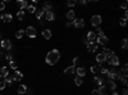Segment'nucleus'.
<instances>
[{
    "label": "nucleus",
    "mask_w": 128,
    "mask_h": 95,
    "mask_svg": "<svg viewBox=\"0 0 128 95\" xmlns=\"http://www.w3.org/2000/svg\"><path fill=\"white\" fill-rule=\"evenodd\" d=\"M59 58H60V53H59V50L54 49V50L49 51V54L46 55V63H47L49 66H54V64L58 63Z\"/></svg>",
    "instance_id": "obj_1"
},
{
    "label": "nucleus",
    "mask_w": 128,
    "mask_h": 95,
    "mask_svg": "<svg viewBox=\"0 0 128 95\" xmlns=\"http://www.w3.org/2000/svg\"><path fill=\"white\" fill-rule=\"evenodd\" d=\"M24 32L28 35V37H36V35H37V31L34 26H28L26 30H24Z\"/></svg>",
    "instance_id": "obj_2"
},
{
    "label": "nucleus",
    "mask_w": 128,
    "mask_h": 95,
    "mask_svg": "<svg viewBox=\"0 0 128 95\" xmlns=\"http://www.w3.org/2000/svg\"><path fill=\"white\" fill-rule=\"evenodd\" d=\"M106 60H108V63H109L110 66H114V67H117V66H119V59H118V57H115V55H111V57H109Z\"/></svg>",
    "instance_id": "obj_3"
},
{
    "label": "nucleus",
    "mask_w": 128,
    "mask_h": 95,
    "mask_svg": "<svg viewBox=\"0 0 128 95\" xmlns=\"http://www.w3.org/2000/svg\"><path fill=\"white\" fill-rule=\"evenodd\" d=\"M91 24L92 26H95V27H99L101 24V17L100 15H94V17L91 18Z\"/></svg>",
    "instance_id": "obj_4"
},
{
    "label": "nucleus",
    "mask_w": 128,
    "mask_h": 95,
    "mask_svg": "<svg viewBox=\"0 0 128 95\" xmlns=\"http://www.w3.org/2000/svg\"><path fill=\"white\" fill-rule=\"evenodd\" d=\"M0 44H1V48L5 49V50H10V49H12L10 40H1V41H0Z\"/></svg>",
    "instance_id": "obj_5"
},
{
    "label": "nucleus",
    "mask_w": 128,
    "mask_h": 95,
    "mask_svg": "<svg viewBox=\"0 0 128 95\" xmlns=\"http://www.w3.org/2000/svg\"><path fill=\"white\" fill-rule=\"evenodd\" d=\"M73 26L76 27V28H82V27L85 26V21H83V19H81V18L74 19V21H73Z\"/></svg>",
    "instance_id": "obj_6"
},
{
    "label": "nucleus",
    "mask_w": 128,
    "mask_h": 95,
    "mask_svg": "<svg viewBox=\"0 0 128 95\" xmlns=\"http://www.w3.org/2000/svg\"><path fill=\"white\" fill-rule=\"evenodd\" d=\"M96 41H97V44H100V45H106L108 44V37L104 35V36H99V37L96 39Z\"/></svg>",
    "instance_id": "obj_7"
},
{
    "label": "nucleus",
    "mask_w": 128,
    "mask_h": 95,
    "mask_svg": "<svg viewBox=\"0 0 128 95\" xmlns=\"http://www.w3.org/2000/svg\"><path fill=\"white\" fill-rule=\"evenodd\" d=\"M76 72H77V76L78 77H83L86 75V68L85 67H78L76 69Z\"/></svg>",
    "instance_id": "obj_8"
},
{
    "label": "nucleus",
    "mask_w": 128,
    "mask_h": 95,
    "mask_svg": "<svg viewBox=\"0 0 128 95\" xmlns=\"http://www.w3.org/2000/svg\"><path fill=\"white\" fill-rule=\"evenodd\" d=\"M86 40L90 41V43H92V41L96 40V35H95V32H94V31H90L88 34H87V37H86Z\"/></svg>",
    "instance_id": "obj_9"
},
{
    "label": "nucleus",
    "mask_w": 128,
    "mask_h": 95,
    "mask_svg": "<svg viewBox=\"0 0 128 95\" xmlns=\"http://www.w3.org/2000/svg\"><path fill=\"white\" fill-rule=\"evenodd\" d=\"M45 17H46V21H54V18H55V15H54V13H53L51 10H49V12H45Z\"/></svg>",
    "instance_id": "obj_10"
},
{
    "label": "nucleus",
    "mask_w": 128,
    "mask_h": 95,
    "mask_svg": "<svg viewBox=\"0 0 128 95\" xmlns=\"http://www.w3.org/2000/svg\"><path fill=\"white\" fill-rule=\"evenodd\" d=\"M87 49H88V51H90V53L96 51V50H97V44H95V43H90V44L87 45Z\"/></svg>",
    "instance_id": "obj_11"
},
{
    "label": "nucleus",
    "mask_w": 128,
    "mask_h": 95,
    "mask_svg": "<svg viewBox=\"0 0 128 95\" xmlns=\"http://www.w3.org/2000/svg\"><path fill=\"white\" fill-rule=\"evenodd\" d=\"M13 78H14V81H20L23 78V75H22V72H19L15 69V72H14V75H13Z\"/></svg>",
    "instance_id": "obj_12"
},
{
    "label": "nucleus",
    "mask_w": 128,
    "mask_h": 95,
    "mask_svg": "<svg viewBox=\"0 0 128 95\" xmlns=\"http://www.w3.org/2000/svg\"><path fill=\"white\" fill-rule=\"evenodd\" d=\"M96 60L99 62V64H100V63H104V62H106V57L102 54V53H100V54L96 55Z\"/></svg>",
    "instance_id": "obj_13"
},
{
    "label": "nucleus",
    "mask_w": 128,
    "mask_h": 95,
    "mask_svg": "<svg viewBox=\"0 0 128 95\" xmlns=\"http://www.w3.org/2000/svg\"><path fill=\"white\" fill-rule=\"evenodd\" d=\"M74 71H76V67L74 66H69L68 68L64 69V73L65 75H72V73H74Z\"/></svg>",
    "instance_id": "obj_14"
},
{
    "label": "nucleus",
    "mask_w": 128,
    "mask_h": 95,
    "mask_svg": "<svg viewBox=\"0 0 128 95\" xmlns=\"http://www.w3.org/2000/svg\"><path fill=\"white\" fill-rule=\"evenodd\" d=\"M102 54L106 57V59H108L109 57L114 55V51H113V50H110V49H108V48H105V49H104V51H102Z\"/></svg>",
    "instance_id": "obj_15"
},
{
    "label": "nucleus",
    "mask_w": 128,
    "mask_h": 95,
    "mask_svg": "<svg viewBox=\"0 0 128 95\" xmlns=\"http://www.w3.org/2000/svg\"><path fill=\"white\" fill-rule=\"evenodd\" d=\"M4 78H5V80H4V82H5V85H12V84H13V82H14V78H13V76H9V75H8L7 77H4Z\"/></svg>",
    "instance_id": "obj_16"
},
{
    "label": "nucleus",
    "mask_w": 128,
    "mask_h": 95,
    "mask_svg": "<svg viewBox=\"0 0 128 95\" xmlns=\"http://www.w3.org/2000/svg\"><path fill=\"white\" fill-rule=\"evenodd\" d=\"M26 91H27L26 85H19V86H18V89H17V93H18V94H24Z\"/></svg>",
    "instance_id": "obj_17"
},
{
    "label": "nucleus",
    "mask_w": 128,
    "mask_h": 95,
    "mask_svg": "<svg viewBox=\"0 0 128 95\" xmlns=\"http://www.w3.org/2000/svg\"><path fill=\"white\" fill-rule=\"evenodd\" d=\"M8 76V67H1L0 68V77H7Z\"/></svg>",
    "instance_id": "obj_18"
},
{
    "label": "nucleus",
    "mask_w": 128,
    "mask_h": 95,
    "mask_svg": "<svg viewBox=\"0 0 128 95\" xmlns=\"http://www.w3.org/2000/svg\"><path fill=\"white\" fill-rule=\"evenodd\" d=\"M35 14H36V18H37V19H41V17L45 14V10H44V9H39V10L36 9Z\"/></svg>",
    "instance_id": "obj_19"
},
{
    "label": "nucleus",
    "mask_w": 128,
    "mask_h": 95,
    "mask_svg": "<svg viewBox=\"0 0 128 95\" xmlns=\"http://www.w3.org/2000/svg\"><path fill=\"white\" fill-rule=\"evenodd\" d=\"M42 36H44L46 40H49V39L51 37V31H50V30H44V31H42Z\"/></svg>",
    "instance_id": "obj_20"
},
{
    "label": "nucleus",
    "mask_w": 128,
    "mask_h": 95,
    "mask_svg": "<svg viewBox=\"0 0 128 95\" xmlns=\"http://www.w3.org/2000/svg\"><path fill=\"white\" fill-rule=\"evenodd\" d=\"M18 7L20 8V9H24V8H27V5H28V4H27V1H24V0H18Z\"/></svg>",
    "instance_id": "obj_21"
},
{
    "label": "nucleus",
    "mask_w": 128,
    "mask_h": 95,
    "mask_svg": "<svg viewBox=\"0 0 128 95\" xmlns=\"http://www.w3.org/2000/svg\"><path fill=\"white\" fill-rule=\"evenodd\" d=\"M1 19L4 21V22H10L12 21V14H3Z\"/></svg>",
    "instance_id": "obj_22"
},
{
    "label": "nucleus",
    "mask_w": 128,
    "mask_h": 95,
    "mask_svg": "<svg viewBox=\"0 0 128 95\" xmlns=\"http://www.w3.org/2000/svg\"><path fill=\"white\" fill-rule=\"evenodd\" d=\"M24 34H26V32H24V30H18L17 32H15V37H17V39H22Z\"/></svg>",
    "instance_id": "obj_23"
},
{
    "label": "nucleus",
    "mask_w": 128,
    "mask_h": 95,
    "mask_svg": "<svg viewBox=\"0 0 128 95\" xmlns=\"http://www.w3.org/2000/svg\"><path fill=\"white\" fill-rule=\"evenodd\" d=\"M67 18L69 21H74V10H69L67 13Z\"/></svg>",
    "instance_id": "obj_24"
},
{
    "label": "nucleus",
    "mask_w": 128,
    "mask_h": 95,
    "mask_svg": "<svg viewBox=\"0 0 128 95\" xmlns=\"http://www.w3.org/2000/svg\"><path fill=\"white\" fill-rule=\"evenodd\" d=\"M74 82H76V85H77V86H81L83 81H82V77H78V76H77L76 78H74Z\"/></svg>",
    "instance_id": "obj_25"
},
{
    "label": "nucleus",
    "mask_w": 128,
    "mask_h": 95,
    "mask_svg": "<svg viewBox=\"0 0 128 95\" xmlns=\"http://www.w3.org/2000/svg\"><path fill=\"white\" fill-rule=\"evenodd\" d=\"M27 10H28V13H35L36 8H35V5H27Z\"/></svg>",
    "instance_id": "obj_26"
},
{
    "label": "nucleus",
    "mask_w": 128,
    "mask_h": 95,
    "mask_svg": "<svg viewBox=\"0 0 128 95\" xmlns=\"http://www.w3.org/2000/svg\"><path fill=\"white\" fill-rule=\"evenodd\" d=\"M17 17H18V19H19V21H22V19L24 18V12H23V10H18Z\"/></svg>",
    "instance_id": "obj_27"
},
{
    "label": "nucleus",
    "mask_w": 128,
    "mask_h": 95,
    "mask_svg": "<svg viewBox=\"0 0 128 95\" xmlns=\"http://www.w3.org/2000/svg\"><path fill=\"white\" fill-rule=\"evenodd\" d=\"M121 46L123 50H127V39H123L122 43H121Z\"/></svg>",
    "instance_id": "obj_28"
},
{
    "label": "nucleus",
    "mask_w": 128,
    "mask_h": 95,
    "mask_svg": "<svg viewBox=\"0 0 128 95\" xmlns=\"http://www.w3.org/2000/svg\"><path fill=\"white\" fill-rule=\"evenodd\" d=\"M119 80H122L123 85H127V75H124V73H123V75L119 77Z\"/></svg>",
    "instance_id": "obj_29"
},
{
    "label": "nucleus",
    "mask_w": 128,
    "mask_h": 95,
    "mask_svg": "<svg viewBox=\"0 0 128 95\" xmlns=\"http://www.w3.org/2000/svg\"><path fill=\"white\" fill-rule=\"evenodd\" d=\"M94 82H95L96 85H102V84H104V82H102V80H101V78H99V77H95V78H94Z\"/></svg>",
    "instance_id": "obj_30"
},
{
    "label": "nucleus",
    "mask_w": 128,
    "mask_h": 95,
    "mask_svg": "<svg viewBox=\"0 0 128 95\" xmlns=\"http://www.w3.org/2000/svg\"><path fill=\"white\" fill-rule=\"evenodd\" d=\"M109 88H110L111 90H115V88H117V85H115V82H114V81L109 80Z\"/></svg>",
    "instance_id": "obj_31"
},
{
    "label": "nucleus",
    "mask_w": 128,
    "mask_h": 95,
    "mask_svg": "<svg viewBox=\"0 0 128 95\" xmlns=\"http://www.w3.org/2000/svg\"><path fill=\"white\" fill-rule=\"evenodd\" d=\"M50 9H51V4H50V3H46V4L44 5V10H45V12H49Z\"/></svg>",
    "instance_id": "obj_32"
},
{
    "label": "nucleus",
    "mask_w": 128,
    "mask_h": 95,
    "mask_svg": "<svg viewBox=\"0 0 128 95\" xmlns=\"http://www.w3.org/2000/svg\"><path fill=\"white\" fill-rule=\"evenodd\" d=\"M97 71H100V66H94V67H91V72L92 73H96Z\"/></svg>",
    "instance_id": "obj_33"
},
{
    "label": "nucleus",
    "mask_w": 128,
    "mask_h": 95,
    "mask_svg": "<svg viewBox=\"0 0 128 95\" xmlns=\"http://www.w3.org/2000/svg\"><path fill=\"white\" fill-rule=\"evenodd\" d=\"M105 89H106V86H105L104 84H102V85H100V89H97V90H99V93H100V94L102 95V93L105 91Z\"/></svg>",
    "instance_id": "obj_34"
},
{
    "label": "nucleus",
    "mask_w": 128,
    "mask_h": 95,
    "mask_svg": "<svg viewBox=\"0 0 128 95\" xmlns=\"http://www.w3.org/2000/svg\"><path fill=\"white\" fill-rule=\"evenodd\" d=\"M100 72L102 73V75H105V76L109 75V69H106V68H100Z\"/></svg>",
    "instance_id": "obj_35"
},
{
    "label": "nucleus",
    "mask_w": 128,
    "mask_h": 95,
    "mask_svg": "<svg viewBox=\"0 0 128 95\" xmlns=\"http://www.w3.org/2000/svg\"><path fill=\"white\" fill-rule=\"evenodd\" d=\"M95 35H97V37H99V36H104V32H102L101 28H97V30H96V34H95Z\"/></svg>",
    "instance_id": "obj_36"
},
{
    "label": "nucleus",
    "mask_w": 128,
    "mask_h": 95,
    "mask_svg": "<svg viewBox=\"0 0 128 95\" xmlns=\"http://www.w3.org/2000/svg\"><path fill=\"white\" fill-rule=\"evenodd\" d=\"M9 66H10V68H12V69H17V63H15L14 60H12Z\"/></svg>",
    "instance_id": "obj_37"
},
{
    "label": "nucleus",
    "mask_w": 128,
    "mask_h": 95,
    "mask_svg": "<svg viewBox=\"0 0 128 95\" xmlns=\"http://www.w3.org/2000/svg\"><path fill=\"white\" fill-rule=\"evenodd\" d=\"M119 23H121V26H122V27H126V24H127V19H126V18H122Z\"/></svg>",
    "instance_id": "obj_38"
},
{
    "label": "nucleus",
    "mask_w": 128,
    "mask_h": 95,
    "mask_svg": "<svg viewBox=\"0 0 128 95\" xmlns=\"http://www.w3.org/2000/svg\"><path fill=\"white\" fill-rule=\"evenodd\" d=\"M127 71H128V66L124 64V66H123V68H122V72L124 73V75H127Z\"/></svg>",
    "instance_id": "obj_39"
},
{
    "label": "nucleus",
    "mask_w": 128,
    "mask_h": 95,
    "mask_svg": "<svg viewBox=\"0 0 128 95\" xmlns=\"http://www.w3.org/2000/svg\"><path fill=\"white\" fill-rule=\"evenodd\" d=\"M5 86H7L5 82H4V81H0V90H3L4 88H5Z\"/></svg>",
    "instance_id": "obj_40"
},
{
    "label": "nucleus",
    "mask_w": 128,
    "mask_h": 95,
    "mask_svg": "<svg viewBox=\"0 0 128 95\" xmlns=\"http://www.w3.org/2000/svg\"><path fill=\"white\" fill-rule=\"evenodd\" d=\"M77 5V1H68V7H74Z\"/></svg>",
    "instance_id": "obj_41"
},
{
    "label": "nucleus",
    "mask_w": 128,
    "mask_h": 95,
    "mask_svg": "<svg viewBox=\"0 0 128 95\" xmlns=\"http://www.w3.org/2000/svg\"><path fill=\"white\" fill-rule=\"evenodd\" d=\"M78 62H80V58H78V57H76V58L73 59V66H76V64L78 63Z\"/></svg>",
    "instance_id": "obj_42"
},
{
    "label": "nucleus",
    "mask_w": 128,
    "mask_h": 95,
    "mask_svg": "<svg viewBox=\"0 0 128 95\" xmlns=\"http://www.w3.org/2000/svg\"><path fill=\"white\" fill-rule=\"evenodd\" d=\"M121 7H122L124 10H126V9H127V1H123V3L121 4Z\"/></svg>",
    "instance_id": "obj_43"
},
{
    "label": "nucleus",
    "mask_w": 128,
    "mask_h": 95,
    "mask_svg": "<svg viewBox=\"0 0 128 95\" xmlns=\"http://www.w3.org/2000/svg\"><path fill=\"white\" fill-rule=\"evenodd\" d=\"M5 8V3H0V10H4Z\"/></svg>",
    "instance_id": "obj_44"
},
{
    "label": "nucleus",
    "mask_w": 128,
    "mask_h": 95,
    "mask_svg": "<svg viewBox=\"0 0 128 95\" xmlns=\"http://www.w3.org/2000/svg\"><path fill=\"white\" fill-rule=\"evenodd\" d=\"M5 58H7V60H9V62H12V60H13V58H12V55H10V54H8Z\"/></svg>",
    "instance_id": "obj_45"
},
{
    "label": "nucleus",
    "mask_w": 128,
    "mask_h": 95,
    "mask_svg": "<svg viewBox=\"0 0 128 95\" xmlns=\"http://www.w3.org/2000/svg\"><path fill=\"white\" fill-rule=\"evenodd\" d=\"M92 94H94V95H101L100 93H99V90H97V89H95L94 91H92Z\"/></svg>",
    "instance_id": "obj_46"
},
{
    "label": "nucleus",
    "mask_w": 128,
    "mask_h": 95,
    "mask_svg": "<svg viewBox=\"0 0 128 95\" xmlns=\"http://www.w3.org/2000/svg\"><path fill=\"white\" fill-rule=\"evenodd\" d=\"M122 94L123 95H128V91H127V89L124 88V89H123V91H122Z\"/></svg>",
    "instance_id": "obj_47"
},
{
    "label": "nucleus",
    "mask_w": 128,
    "mask_h": 95,
    "mask_svg": "<svg viewBox=\"0 0 128 95\" xmlns=\"http://www.w3.org/2000/svg\"><path fill=\"white\" fill-rule=\"evenodd\" d=\"M72 24H73V22H68V23H67V27H71Z\"/></svg>",
    "instance_id": "obj_48"
},
{
    "label": "nucleus",
    "mask_w": 128,
    "mask_h": 95,
    "mask_svg": "<svg viewBox=\"0 0 128 95\" xmlns=\"http://www.w3.org/2000/svg\"><path fill=\"white\" fill-rule=\"evenodd\" d=\"M83 43H85L86 45H88V44H90V41H87V40H86V39H85V40H83Z\"/></svg>",
    "instance_id": "obj_49"
},
{
    "label": "nucleus",
    "mask_w": 128,
    "mask_h": 95,
    "mask_svg": "<svg viewBox=\"0 0 128 95\" xmlns=\"http://www.w3.org/2000/svg\"><path fill=\"white\" fill-rule=\"evenodd\" d=\"M113 95H119V93H113Z\"/></svg>",
    "instance_id": "obj_50"
},
{
    "label": "nucleus",
    "mask_w": 128,
    "mask_h": 95,
    "mask_svg": "<svg viewBox=\"0 0 128 95\" xmlns=\"http://www.w3.org/2000/svg\"><path fill=\"white\" fill-rule=\"evenodd\" d=\"M0 48H1V44H0Z\"/></svg>",
    "instance_id": "obj_51"
},
{
    "label": "nucleus",
    "mask_w": 128,
    "mask_h": 95,
    "mask_svg": "<svg viewBox=\"0 0 128 95\" xmlns=\"http://www.w3.org/2000/svg\"><path fill=\"white\" fill-rule=\"evenodd\" d=\"M0 37H1V35H0Z\"/></svg>",
    "instance_id": "obj_52"
},
{
    "label": "nucleus",
    "mask_w": 128,
    "mask_h": 95,
    "mask_svg": "<svg viewBox=\"0 0 128 95\" xmlns=\"http://www.w3.org/2000/svg\"><path fill=\"white\" fill-rule=\"evenodd\" d=\"M104 95H105V94H104Z\"/></svg>",
    "instance_id": "obj_53"
}]
</instances>
